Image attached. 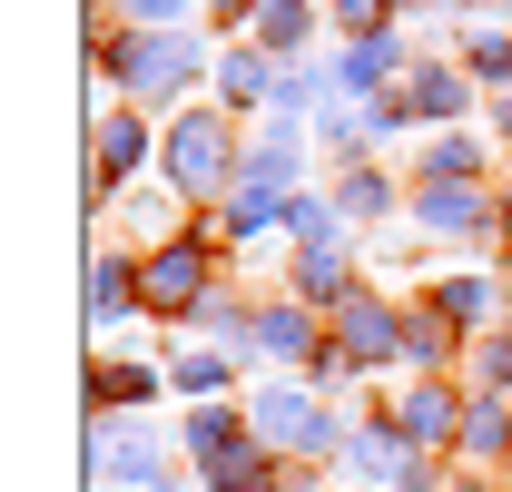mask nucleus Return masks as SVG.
I'll list each match as a JSON object with an SVG mask.
<instances>
[{"mask_svg":"<svg viewBox=\"0 0 512 492\" xmlns=\"http://www.w3.org/2000/svg\"><path fill=\"white\" fill-rule=\"evenodd\" d=\"M89 69L99 79H119V109H168L178 89H197V69H207V50H197V30H89Z\"/></svg>","mask_w":512,"mask_h":492,"instance_id":"nucleus-1","label":"nucleus"},{"mask_svg":"<svg viewBox=\"0 0 512 492\" xmlns=\"http://www.w3.org/2000/svg\"><path fill=\"white\" fill-rule=\"evenodd\" d=\"M158 168H168V187L188 197L197 217L207 207H227V187H237V168H247V148H237V119L227 109H178L168 119V138H158Z\"/></svg>","mask_w":512,"mask_h":492,"instance_id":"nucleus-2","label":"nucleus"},{"mask_svg":"<svg viewBox=\"0 0 512 492\" xmlns=\"http://www.w3.org/2000/svg\"><path fill=\"white\" fill-rule=\"evenodd\" d=\"M237 414L256 424V443H266L276 463H325V453H345V433H355V424H335V414H325L316 384H256Z\"/></svg>","mask_w":512,"mask_h":492,"instance_id":"nucleus-3","label":"nucleus"},{"mask_svg":"<svg viewBox=\"0 0 512 492\" xmlns=\"http://www.w3.org/2000/svg\"><path fill=\"white\" fill-rule=\"evenodd\" d=\"M217 296H227V286H217L207 237H178V246H148V256H138V306L158 315V325H197Z\"/></svg>","mask_w":512,"mask_h":492,"instance_id":"nucleus-4","label":"nucleus"},{"mask_svg":"<svg viewBox=\"0 0 512 492\" xmlns=\"http://www.w3.org/2000/svg\"><path fill=\"white\" fill-rule=\"evenodd\" d=\"M404 217H414L424 237H453V246H493L503 237V197L483 178H414Z\"/></svg>","mask_w":512,"mask_h":492,"instance_id":"nucleus-5","label":"nucleus"},{"mask_svg":"<svg viewBox=\"0 0 512 492\" xmlns=\"http://www.w3.org/2000/svg\"><path fill=\"white\" fill-rule=\"evenodd\" d=\"M325 325H335V355H345L355 374L404 365V306H384L375 286H355V296H345V306L325 315Z\"/></svg>","mask_w":512,"mask_h":492,"instance_id":"nucleus-6","label":"nucleus"},{"mask_svg":"<svg viewBox=\"0 0 512 492\" xmlns=\"http://www.w3.org/2000/svg\"><path fill=\"white\" fill-rule=\"evenodd\" d=\"M463 404H473V394H453V374H404V394H394V433H404L414 453L444 463L453 443H463Z\"/></svg>","mask_w":512,"mask_h":492,"instance_id":"nucleus-7","label":"nucleus"},{"mask_svg":"<svg viewBox=\"0 0 512 492\" xmlns=\"http://www.w3.org/2000/svg\"><path fill=\"white\" fill-rule=\"evenodd\" d=\"M138 483V492H158L168 483V463H158V433L138 424V414H89V483Z\"/></svg>","mask_w":512,"mask_h":492,"instance_id":"nucleus-8","label":"nucleus"},{"mask_svg":"<svg viewBox=\"0 0 512 492\" xmlns=\"http://www.w3.org/2000/svg\"><path fill=\"white\" fill-rule=\"evenodd\" d=\"M148 148H158V138H148L138 109H99V119H89V207H119V178L148 168Z\"/></svg>","mask_w":512,"mask_h":492,"instance_id":"nucleus-9","label":"nucleus"},{"mask_svg":"<svg viewBox=\"0 0 512 492\" xmlns=\"http://www.w3.org/2000/svg\"><path fill=\"white\" fill-rule=\"evenodd\" d=\"M335 463H345V483H355V492H394L404 473H414V463H424V453L394 433V414H375V424H355V433H345V453H335Z\"/></svg>","mask_w":512,"mask_h":492,"instance_id":"nucleus-10","label":"nucleus"},{"mask_svg":"<svg viewBox=\"0 0 512 492\" xmlns=\"http://www.w3.org/2000/svg\"><path fill=\"white\" fill-rule=\"evenodd\" d=\"M325 345H335V335L316 325V306H306V296H266V315H256V355H266V365L316 374V355H325Z\"/></svg>","mask_w":512,"mask_h":492,"instance_id":"nucleus-11","label":"nucleus"},{"mask_svg":"<svg viewBox=\"0 0 512 492\" xmlns=\"http://www.w3.org/2000/svg\"><path fill=\"white\" fill-rule=\"evenodd\" d=\"M404 109H414V128H453L463 109H483V89H473L463 60H414L404 69Z\"/></svg>","mask_w":512,"mask_h":492,"instance_id":"nucleus-12","label":"nucleus"},{"mask_svg":"<svg viewBox=\"0 0 512 492\" xmlns=\"http://www.w3.org/2000/svg\"><path fill=\"white\" fill-rule=\"evenodd\" d=\"M414 69V50L394 40V30H375V40H345L335 60H325V89L335 99H384V79H404Z\"/></svg>","mask_w":512,"mask_h":492,"instance_id":"nucleus-13","label":"nucleus"},{"mask_svg":"<svg viewBox=\"0 0 512 492\" xmlns=\"http://www.w3.org/2000/svg\"><path fill=\"white\" fill-rule=\"evenodd\" d=\"M138 306V246H99L89 256V335H109V325H128Z\"/></svg>","mask_w":512,"mask_h":492,"instance_id":"nucleus-14","label":"nucleus"},{"mask_svg":"<svg viewBox=\"0 0 512 492\" xmlns=\"http://www.w3.org/2000/svg\"><path fill=\"white\" fill-rule=\"evenodd\" d=\"M316 30H325V10H316V0H266V10L247 20V40H256V50H266L276 69H306V60H316V50H306Z\"/></svg>","mask_w":512,"mask_h":492,"instance_id":"nucleus-15","label":"nucleus"},{"mask_svg":"<svg viewBox=\"0 0 512 492\" xmlns=\"http://www.w3.org/2000/svg\"><path fill=\"white\" fill-rule=\"evenodd\" d=\"M296 178H306V138L266 119V128L247 138V168H237V187H256V197H296Z\"/></svg>","mask_w":512,"mask_h":492,"instance_id":"nucleus-16","label":"nucleus"},{"mask_svg":"<svg viewBox=\"0 0 512 492\" xmlns=\"http://www.w3.org/2000/svg\"><path fill=\"white\" fill-rule=\"evenodd\" d=\"M296 296L316 315H335L345 296H355V237H316V246H296Z\"/></svg>","mask_w":512,"mask_h":492,"instance_id":"nucleus-17","label":"nucleus"},{"mask_svg":"<svg viewBox=\"0 0 512 492\" xmlns=\"http://www.w3.org/2000/svg\"><path fill=\"white\" fill-rule=\"evenodd\" d=\"M453 463H473V473L512 463V394H473V404H463V443H453Z\"/></svg>","mask_w":512,"mask_h":492,"instance_id":"nucleus-18","label":"nucleus"},{"mask_svg":"<svg viewBox=\"0 0 512 492\" xmlns=\"http://www.w3.org/2000/svg\"><path fill=\"white\" fill-rule=\"evenodd\" d=\"M276 79H286V69L266 60V50H217V109H227V119H237V109H276Z\"/></svg>","mask_w":512,"mask_h":492,"instance_id":"nucleus-19","label":"nucleus"},{"mask_svg":"<svg viewBox=\"0 0 512 492\" xmlns=\"http://www.w3.org/2000/svg\"><path fill=\"white\" fill-rule=\"evenodd\" d=\"M434 315H444L453 335L493 325V315H503V276H483V266H463V276H434Z\"/></svg>","mask_w":512,"mask_h":492,"instance_id":"nucleus-20","label":"nucleus"},{"mask_svg":"<svg viewBox=\"0 0 512 492\" xmlns=\"http://www.w3.org/2000/svg\"><path fill=\"white\" fill-rule=\"evenodd\" d=\"M178 207H188V197H178L168 178H158V187H128V197H119V217H128V227H138L148 246H178V237H197V217H178ZM148 246H138V256H148Z\"/></svg>","mask_w":512,"mask_h":492,"instance_id":"nucleus-21","label":"nucleus"},{"mask_svg":"<svg viewBox=\"0 0 512 492\" xmlns=\"http://www.w3.org/2000/svg\"><path fill=\"white\" fill-rule=\"evenodd\" d=\"M158 384H168V365H138V355H99V374H89V404H99V414H109V404H119V414H138V404H148Z\"/></svg>","mask_w":512,"mask_h":492,"instance_id":"nucleus-22","label":"nucleus"},{"mask_svg":"<svg viewBox=\"0 0 512 492\" xmlns=\"http://www.w3.org/2000/svg\"><path fill=\"white\" fill-rule=\"evenodd\" d=\"M237 384V355H217V345H178L168 355V394H188V404H217Z\"/></svg>","mask_w":512,"mask_h":492,"instance_id":"nucleus-23","label":"nucleus"},{"mask_svg":"<svg viewBox=\"0 0 512 492\" xmlns=\"http://www.w3.org/2000/svg\"><path fill=\"white\" fill-rule=\"evenodd\" d=\"M404 365H414V374H444V365H453V325L434 315V296H424V306H404Z\"/></svg>","mask_w":512,"mask_h":492,"instance_id":"nucleus-24","label":"nucleus"},{"mask_svg":"<svg viewBox=\"0 0 512 492\" xmlns=\"http://www.w3.org/2000/svg\"><path fill=\"white\" fill-rule=\"evenodd\" d=\"M335 207H345V227H375V217H394V178L365 158V168H345V178H335Z\"/></svg>","mask_w":512,"mask_h":492,"instance_id":"nucleus-25","label":"nucleus"},{"mask_svg":"<svg viewBox=\"0 0 512 492\" xmlns=\"http://www.w3.org/2000/svg\"><path fill=\"white\" fill-rule=\"evenodd\" d=\"M463 69H473V89H483V99L512 89V30H473V40H463Z\"/></svg>","mask_w":512,"mask_h":492,"instance_id":"nucleus-26","label":"nucleus"},{"mask_svg":"<svg viewBox=\"0 0 512 492\" xmlns=\"http://www.w3.org/2000/svg\"><path fill=\"white\" fill-rule=\"evenodd\" d=\"M424 178H483V138H473V128L424 138Z\"/></svg>","mask_w":512,"mask_h":492,"instance_id":"nucleus-27","label":"nucleus"},{"mask_svg":"<svg viewBox=\"0 0 512 492\" xmlns=\"http://www.w3.org/2000/svg\"><path fill=\"white\" fill-rule=\"evenodd\" d=\"M473 394H512V325L473 345Z\"/></svg>","mask_w":512,"mask_h":492,"instance_id":"nucleus-28","label":"nucleus"},{"mask_svg":"<svg viewBox=\"0 0 512 492\" xmlns=\"http://www.w3.org/2000/svg\"><path fill=\"white\" fill-rule=\"evenodd\" d=\"M384 10H394V0H325V20H335L345 40H375V30H384Z\"/></svg>","mask_w":512,"mask_h":492,"instance_id":"nucleus-29","label":"nucleus"},{"mask_svg":"<svg viewBox=\"0 0 512 492\" xmlns=\"http://www.w3.org/2000/svg\"><path fill=\"white\" fill-rule=\"evenodd\" d=\"M197 0H119V20H138V30H178Z\"/></svg>","mask_w":512,"mask_h":492,"instance_id":"nucleus-30","label":"nucleus"},{"mask_svg":"<svg viewBox=\"0 0 512 492\" xmlns=\"http://www.w3.org/2000/svg\"><path fill=\"white\" fill-rule=\"evenodd\" d=\"M483 128H493V138L512 148V89H493V99H483Z\"/></svg>","mask_w":512,"mask_h":492,"instance_id":"nucleus-31","label":"nucleus"},{"mask_svg":"<svg viewBox=\"0 0 512 492\" xmlns=\"http://www.w3.org/2000/svg\"><path fill=\"white\" fill-rule=\"evenodd\" d=\"M276 492H325V483L306 473V463H286V473H276Z\"/></svg>","mask_w":512,"mask_h":492,"instance_id":"nucleus-32","label":"nucleus"},{"mask_svg":"<svg viewBox=\"0 0 512 492\" xmlns=\"http://www.w3.org/2000/svg\"><path fill=\"white\" fill-rule=\"evenodd\" d=\"M207 10H217V20H256L266 0H207Z\"/></svg>","mask_w":512,"mask_h":492,"instance_id":"nucleus-33","label":"nucleus"},{"mask_svg":"<svg viewBox=\"0 0 512 492\" xmlns=\"http://www.w3.org/2000/svg\"><path fill=\"white\" fill-rule=\"evenodd\" d=\"M394 10H453V0H394Z\"/></svg>","mask_w":512,"mask_h":492,"instance_id":"nucleus-34","label":"nucleus"},{"mask_svg":"<svg viewBox=\"0 0 512 492\" xmlns=\"http://www.w3.org/2000/svg\"><path fill=\"white\" fill-rule=\"evenodd\" d=\"M503 227H512V178H503Z\"/></svg>","mask_w":512,"mask_h":492,"instance_id":"nucleus-35","label":"nucleus"}]
</instances>
